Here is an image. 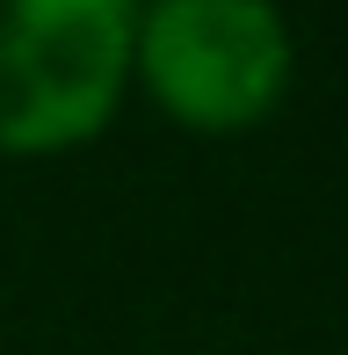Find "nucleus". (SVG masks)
Instances as JSON below:
<instances>
[{"label":"nucleus","instance_id":"1","mask_svg":"<svg viewBox=\"0 0 348 355\" xmlns=\"http://www.w3.org/2000/svg\"><path fill=\"white\" fill-rule=\"evenodd\" d=\"M297 87L283 0H138L131 94L189 138H247Z\"/></svg>","mask_w":348,"mask_h":355},{"label":"nucleus","instance_id":"2","mask_svg":"<svg viewBox=\"0 0 348 355\" xmlns=\"http://www.w3.org/2000/svg\"><path fill=\"white\" fill-rule=\"evenodd\" d=\"M138 0H0V159L80 153L131 102Z\"/></svg>","mask_w":348,"mask_h":355}]
</instances>
